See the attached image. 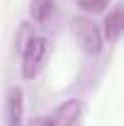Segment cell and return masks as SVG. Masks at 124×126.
I'll use <instances>...</instances> for the list:
<instances>
[{
	"label": "cell",
	"mask_w": 124,
	"mask_h": 126,
	"mask_svg": "<svg viewBox=\"0 0 124 126\" xmlns=\"http://www.w3.org/2000/svg\"><path fill=\"white\" fill-rule=\"evenodd\" d=\"M71 34L76 36V41L80 44V48H83L85 53L97 56V53L102 51L105 36H102V29L95 24L93 19H88V17H73V22H71Z\"/></svg>",
	"instance_id": "1"
},
{
	"label": "cell",
	"mask_w": 124,
	"mask_h": 126,
	"mask_svg": "<svg viewBox=\"0 0 124 126\" xmlns=\"http://www.w3.org/2000/svg\"><path fill=\"white\" fill-rule=\"evenodd\" d=\"M20 53H22V78L32 80L44 68V61L49 56V41L44 36H32Z\"/></svg>",
	"instance_id": "2"
},
{
	"label": "cell",
	"mask_w": 124,
	"mask_h": 126,
	"mask_svg": "<svg viewBox=\"0 0 124 126\" xmlns=\"http://www.w3.org/2000/svg\"><path fill=\"white\" fill-rule=\"evenodd\" d=\"M24 119V94L20 87H10L5 94V126H22Z\"/></svg>",
	"instance_id": "3"
},
{
	"label": "cell",
	"mask_w": 124,
	"mask_h": 126,
	"mask_svg": "<svg viewBox=\"0 0 124 126\" xmlns=\"http://www.w3.org/2000/svg\"><path fill=\"white\" fill-rule=\"evenodd\" d=\"M124 34V5H117L107 17H105V24H102V36L107 41H117Z\"/></svg>",
	"instance_id": "4"
},
{
	"label": "cell",
	"mask_w": 124,
	"mask_h": 126,
	"mask_svg": "<svg viewBox=\"0 0 124 126\" xmlns=\"http://www.w3.org/2000/svg\"><path fill=\"white\" fill-rule=\"evenodd\" d=\"M78 116H80V102L68 99L51 114V121H54V126H76Z\"/></svg>",
	"instance_id": "5"
},
{
	"label": "cell",
	"mask_w": 124,
	"mask_h": 126,
	"mask_svg": "<svg viewBox=\"0 0 124 126\" xmlns=\"http://www.w3.org/2000/svg\"><path fill=\"white\" fill-rule=\"evenodd\" d=\"M54 12V0H32L29 2V17L37 24H44Z\"/></svg>",
	"instance_id": "6"
},
{
	"label": "cell",
	"mask_w": 124,
	"mask_h": 126,
	"mask_svg": "<svg viewBox=\"0 0 124 126\" xmlns=\"http://www.w3.org/2000/svg\"><path fill=\"white\" fill-rule=\"evenodd\" d=\"M107 2L109 0H78L80 10H85V12H100L107 7Z\"/></svg>",
	"instance_id": "7"
},
{
	"label": "cell",
	"mask_w": 124,
	"mask_h": 126,
	"mask_svg": "<svg viewBox=\"0 0 124 126\" xmlns=\"http://www.w3.org/2000/svg\"><path fill=\"white\" fill-rule=\"evenodd\" d=\"M32 36H34V34L29 32V24H22V29H20V39H17V48L22 51V48L27 46V41H29Z\"/></svg>",
	"instance_id": "8"
},
{
	"label": "cell",
	"mask_w": 124,
	"mask_h": 126,
	"mask_svg": "<svg viewBox=\"0 0 124 126\" xmlns=\"http://www.w3.org/2000/svg\"><path fill=\"white\" fill-rule=\"evenodd\" d=\"M29 126H54V121L51 119H46V116H37V119H32Z\"/></svg>",
	"instance_id": "9"
}]
</instances>
